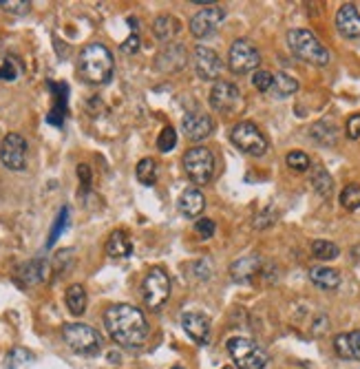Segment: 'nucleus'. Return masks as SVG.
Segmentation results:
<instances>
[{
    "label": "nucleus",
    "mask_w": 360,
    "mask_h": 369,
    "mask_svg": "<svg viewBox=\"0 0 360 369\" xmlns=\"http://www.w3.org/2000/svg\"><path fill=\"white\" fill-rule=\"evenodd\" d=\"M310 279L320 290H336L340 285V275L334 268H312Z\"/></svg>",
    "instance_id": "25"
},
{
    "label": "nucleus",
    "mask_w": 360,
    "mask_h": 369,
    "mask_svg": "<svg viewBox=\"0 0 360 369\" xmlns=\"http://www.w3.org/2000/svg\"><path fill=\"white\" fill-rule=\"evenodd\" d=\"M67 215H69V210L62 208V215L58 217V224H55V228H53V232H51V237H49V246H53V241L58 239V232L67 226Z\"/></svg>",
    "instance_id": "42"
},
{
    "label": "nucleus",
    "mask_w": 360,
    "mask_h": 369,
    "mask_svg": "<svg viewBox=\"0 0 360 369\" xmlns=\"http://www.w3.org/2000/svg\"><path fill=\"white\" fill-rule=\"evenodd\" d=\"M104 327L108 336L120 347H126V349H137L148 338V321L144 312L140 307L128 305V303H118V305L106 307Z\"/></svg>",
    "instance_id": "1"
},
{
    "label": "nucleus",
    "mask_w": 360,
    "mask_h": 369,
    "mask_svg": "<svg viewBox=\"0 0 360 369\" xmlns=\"http://www.w3.org/2000/svg\"><path fill=\"white\" fill-rule=\"evenodd\" d=\"M186 60H188V53H186L184 45L170 43V45H166V47L159 51L157 60H155V67H157L159 71H164V73H170V71L184 69Z\"/></svg>",
    "instance_id": "16"
},
{
    "label": "nucleus",
    "mask_w": 360,
    "mask_h": 369,
    "mask_svg": "<svg viewBox=\"0 0 360 369\" xmlns=\"http://www.w3.org/2000/svg\"><path fill=\"white\" fill-rule=\"evenodd\" d=\"M135 175H137V182L144 184V186H153L157 182V162L153 158H144L140 160L137 168H135Z\"/></svg>",
    "instance_id": "27"
},
{
    "label": "nucleus",
    "mask_w": 360,
    "mask_h": 369,
    "mask_svg": "<svg viewBox=\"0 0 360 369\" xmlns=\"http://www.w3.org/2000/svg\"><path fill=\"white\" fill-rule=\"evenodd\" d=\"M62 341L82 356H98L102 352V334L86 323H67L62 327Z\"/></svg>",
    "instance_id": "4"
},
{
    "label": "nucleus",
    "mask_w": 360,
    "mask_h": 369,
    "mask_svg": "<svg viewBox=\"0 0 360 369\" xmlns=\"http://www.w3.org/2000/svg\"><path fill=\"white\" fill-rule=\"evenodd\" d=\"M347 138L349 140H358L360 138V113H354L351 118L347 120Z\"/></svg>",
    "instance_id": "39"
},
{
    "label": "nucleus",
    "mask_w": 360,
    "mask_h": 369,
    "mask_svg": "<svg viewBox=\"0 0 360 369\" xmlns=\"http://www.w3.org/2000/svg\"><path fill=\"white\" fill-rule=\"evenodd\" d=\"M230 140L241 153L250 155V158H263L268 153V140L254 122H239L230 131Z\"/></svg>",
    "instance_id": "7"
},
{
    "label": "nucleus",
    "mask_w": 360,
    "mask_h": 369,
    "mask_svg": "<svg viewBox=\"0 0 360 369\" xmlns=\"http://www.w3.org/2000/svg\"><path fill=\"white\" fill-rule=\"evenodd\" d=\"M336 29L345 38H360V13L356 5L347 3L336 13Z\"/></svg>",
    "instance_id": "17"
},
{
    "label": "nucleus",
    "mask_w": 360,
    "mask_h": 369,
    "mask_svg": "<svg viewBox=\"0 0 360 369\" xmlns=\"http://www.w3.org/2000/svg\"><path fill=\"white\" fill-rule=\"evenodd\" d=\"M286 162H288V166H290L292 170H296V172H305V170L312 166V162H310V158H308V153H300V150L288 153Z\"/></svg>",
    "instance_id": "32"
},
{
    "label": "nucleus",
    "mask_w": 360,
    "mask_h": 369,
    "mask_svg": "<svg viewBox=\"0 0 360 369\" xmlns=\"http://www.w3.org/2000/svg\"><path fill=\"white\" fill-rule=\"evenodd\" d=\"M312 252H314V257L320 259V261H332L340 255L338 246L332 243V241H325V239H316L312 243Z\"/></svg>",
    "instance_id": "29"
},
{
    "label": "nucleus",
    "mask_w": 360,
    "mask_h": 369,
    "mask_svg": "<svg viewBox=\"0 0 360 369\" xmlns=\"http://www.w3.org/2000/svg\"><path fill=\"white\" fill-rule=\"evenodd\" d=\"M181 31V25L175 16H170V13H164V16H157L155 18V23H153V33L157 40L162 43H168V40H173V38Z\"/></svg>",
    "instance_id": "22"
},
{
    "label": "nucleus",
    "mask_w": 360,
    "mask_h": 369,
    "mask_svg": "<svg viewBox=\"0 0 360 369\" xmlns=\"http://www.w3.org/2000/svg\"><path fill=\"white\" fill-rule=\"evenodd\" d=\"M223 18H225V13H223V9L221 7H206V9H201V11H197L193 18H191V33L195 35V38H208V35H213L219 27H221V23H223Z\"/></svg>",
    "instance_id": "12"
},
{
    "label": "nucleus",
    "mask_w": 360,
    "mask_h": 369,
    "mask_svg": "<svg viewBox=\"0 0 360 369\" xmlns=\"http://www.w3.org/2000/svg\"><path fill=\"white\" fill-rule=\"evenodd\" d=\"M27 140L18 133L5 135L3 144H0V162L9 170H25L27 168Z\"/></svg>",
    "instance_id": "11"
},
{
    "label": "nucleus",
    "mask_w": 360,
    "mask_h": 369,
    "mask_svg": "<svg viewBox=\"0 0 360 369\" xmlns=\"http://www.w3.org/2000/svg\"><path fill=\"white\" fill-rule=\"evenodd\" d=\"M261 272V259L257 255L241 257L230 265V277L235 283H250Z\"/></svg>",
    "instance_id": "18"
},
{
    "label": "nucleus",
    "mask_w": 360,
    "mask_h": 369,
    "mask_svg": "<svg viewBox=\"0 0 360 369\" xmlns=\"http://www.w3.org/2000/svg\"><path fill=\"white\" fill-rule=\"evenodd\" d=\"M78 177H80L82 186L89 188V184H91V168H89L86 164H80V166H78Z\"/></svg>",
    "instance_id": "43"
},
{
    "label": "nucleus",
    "mask_w": 360,
    "mask_h": 369,
    "mask_svg": "<svg viewBox=\"0 0 360 369\" xmlns=\"http://www.w3.org/2000/svg\"><path fill=\"white\" fill-rule=\"evenodd\" d=\"M210 106L223 115H235L243 109V95L237 84L217 80L210 89Z\"/></svg>",
    "instance_id": "9"
},
{
    "label": "nucleus",
    "mask_w": 360,
    "mask_h": 369,
    "mask_svg": "<svg viewBox=\"0 0 360 369\" xmlns=\"http://www.w3.org/2000/svg\"><path fill=\"white\" fill-rule=\"evenodd\" d=\"M173 369H184V367H173Z\"/></svg>",
    "instance_id": "44"
},
{
    "label": "nucleus",
    "mask_w": 360,
    "mask_h": 369,
    "mask_svg": "<svg viewBox=\"0 0 360 369\" xmlns=\"http://www.w3.org/2000/svg\"><path fill=\"white\" fill-rule=\"evenodd\" d=\"M223 369H232V367H223Z\"/></svg>",
    "instance_id": "45"
},
{
    "label": "nucleus",
    "mask_w": 360,
    "mask_h": 369,
    "mask_svg": "<svg viewBox=\"0 0 360 369\" xmlns=\"http://www.w3.org/2000/svg\"><path fill=\"white\" fill-rule=\"evenodd\" d=\"M206 208V197L199 188H188L179 197V212L188 219H197Z\"/></svg>",
    "instance_id": "19"
},
{
    "label": "nucleus",
    "mask_w": 360,
    "mask_h": 369,
    "mask_svg": "<svg viewBox=\"0 0 360 369\" xmlns=\"http://www.w3.org/2000/svg\"><path fill=\"white\" fill-rule=\"evenodd\" d=\"M349 347H351V360H360V329L349 332Z\"/></svg>",
    "instance_id": "41"
},
{
    "label": "nucleus",
    "mask_w": 360,
    "mask_h": 369,
    "mask_svg": "<svg viewBox=\"0 0 360 369\" xmlns=\"http://www.w3.org/2000/svg\"><path fill=\"white\" fill-rule=\"evenodd\" d=\"M18 73H21V67H18L16 57H7V60L0 65V80H16Z\"/></svg>",
    "instance_id": "37"
},
{
    "label": "nucleus",
    "mask_w": 360,
    "mask_h": 369,
    "mask_svg": "<svg viewBox=\"0 0 360 369\" xmlns=\"http://www.w3.org/2000/svg\"><path fill=\"white\" fill-rule=\"evenodd\" d=\"M31 360H33V354L29 352V349H25V347H13L11 352L7 354V358H5V367L7 369H21L25 365H29Z\"/></svg>",
    "instance_id": "30"
},
{
    "label": "nucleus",
    "mask_w": 360,
    "mask_h": 369,
    "mask_svg": "<svg viewBox=\"0 0 360 369\" xmlns=\"http://www.w3.org/2000/svg\"><path fill=\"white\" fill-rule=\"evenodd\" d=\"M221 67H223L221 57L215 49L203 47V45H199L195 49V71H197V75L201 77V80L215 82L217 77L221 75Z\"/></svg>",
    "instance_id": "13"
},
{
    "label": "nucleus",
    "mask_w": 360,
    "mask_h": 369,
    "mask_svg": "<svg viewBox=\"0 0 360 369\" xmlns=\"http://www.w3.org/2000/svg\"><path fill=\"white\" fill-rule=\"evenodd\" d=\"M272 82H274V75L270 71H254V75H252V84L261 93H270Z\"/></svg>",
    "instance_id": "35"
},
{
    "label": "nucleus",
    "mask_w": 360,
    "mask_h": 369,
    "mask_svg": "<svg viewBox=\"0 0 360 369\" xmlns=\"http://www.w3.org/2000/svg\"><path fill=\"white\" fill-rule=\"evenodd\" d=\"M261 65V53L250 40H235L228 53V67L232 73H252Z\"/></svg>",
    "instance_id": "10"
},
{
    "label": "nucleus",
    "mask_w": 360,
    "mask_h": 369,
    "mask_svg": "<svg viewBox=\"0 0 360 369\" xmlns=\"http://www.w3.org/2000/svg\"><path fill=\"white\" fill-rule=\"evenodd\" d=\"M298 91V82H296V77H292L290 73H276L274 75V82H272V89H270V95L272 98H290V95H294Z\"/></svg>",
    "instance_id": "24"
},
{
    "label": "nucleus",
    "mask_w": 360,
    "mask_h": 369,
    "mask_svg": "<svg viewBox=\"0 0 360 369\" xmlns=\"http://www.w3.org/2000/svg\"><path fill=\"white\" fill-rule=\"evenodd\" d=\"M0 9L7 13H16V16H25L31 9L29 0H0Z\"/></svg>",
    "instance_id": "34"
},
{
    "label": "nucleus",
    "mask_w": 360,
    "mask_h": 369,
    "mask_svg": "<svg viewBox=\"0 0 360 369\" xmlns=\"http://www.w3.org/2000/svg\"><path fill=\"white\" fill-rule=\"evenodd\" d=\"M113 69H116V62H113V53L100 45V43H91L80 51L78 57V73L84 82L89 84H106L113 77Z\"/></svg>",
    "instance_id": "2"
},
{
    "label": "nucleus",
    "mask_w": 360,
    "mask_h": 369,
    "mask_svg": "<svg viewBox=\"0 0 360 369\" xmlns=\"http://www.w3.org/2000/svg\"><path fill=\"white\" fill-rule=\"evenodd\" d=\"M288 47L298 57V60L314 65V67H327L332 55L323 47V43L310 31V29H292L288 31Z\"/></svg>",
    "instance_id": "3"
},
{
    "label": "nucleus",
    "mask_w": 360,
    "mask_h": 369,
    "mask_svg": "<svg viewBox=\"0 0 360 369\" xmlns=\"http://www.w3.org/2000/svg\"><path fill=\"white\" fill-rule=\"evenodd\" d=\"M312 138L318 140L320 144H325V146H334L338 142L336 126L332 122H318V124L312 126Z\"/></svg>",
    "instance_id": "28"
},
{
    "label": "nucleus",
    "mask_w": 360,
    "mask_h": 369,
    "mask_svg": "<svg viewBox=\"0 0 360 369\" xmlns=\"http://www.w3.org/2000/svg\"><path fill=\"white\" fill-rule=\"evenodd\" d=\"M181 128L191 142H203L213 135L215 122L210 115H206V113H188L181 120Z\"/></svg>",
    "instance_id": "14"
},
{
    "label": "nucleus",
    "mask_w": 360,
    "mask_h": 369,
    "mask_svg": "<svg viewBox=\"0 0 360 369\" xmlns=\"http://www.w3.org/2000/svg\"><path fill=\"white\" fill-rule=\"evenodd\" d=\"M104 250L111 259H126L133 252V241L124 230H116V232H111V237L106 239Z\"/></svg>",
    "instance_id": "21"
},
{
    "label": "nucleus",
    "mask_w": 360,
    "mask_h": 369,
    "mask_svg": "<svg viewBox=\"0 0 360 369\" xmlns=\"http://www.w3.org/2000/svg\"><path fill=\"white\" fill-rule=\"evenodd\" d=\"M310 184L312 188L318 192L320 197H330L332 195V188H334V182H332V175L325 170V166H314L312 168V177H310Z\"/></svg>",
    "instance_id": "26"
},
{
    "label": "nucleus",
    "mask_w": 360,
    "mask_h": 369,
    "mask_svg": "<svg viewBox=\"0 0 360 369\" xmlns=\"http://www.w3.org/2000/svg\"><path fill=\"white\" fill-rule=\"evenodd\" d=\"M170 297V277L162 268H150L148 275L142 281V299L146 307L150 309H162V305Z\"/></svg>",
    "instance_id": "8"
},
{
    "label": "nucleus",
    "mask_w": 360,
    "mask_h": 369,
    "mask_svg": "<svg viewBox=\"0 0 360 369\" xmlns=\"http://www.w3.org/2000/svg\"><path fill=\"white\" fill-rule=\"evenodd\" d=\"M124 53H128V55H133V53H137V49H140V38H137V33H130L126 40L122 43V47H120Z\"/></svg>",
    "instance_id": "40"
},
{
    "label": "nucleus",
    "mask_w": 360,
    "mask_h": 369,
    "mask_svg": "<svg viewBox=\"0 0 360 369\" xmlns=\"http://www.w3.org/2000/svg\"><path fill=\"white\" fill-rule=\"evenodd\" d=\"M64 301H67V307H69V312L73 316H82L86 312V290L80 285V283H73L69 285L67 290V294H64Z\"/></svg>",
    "instance_id": "23"
},
{
    "label": "nucleus",
    "mask_w": 360,
    "mask_h": 369,
    "mask_svg": "<svg viewBox=\"0 0 360 369\" xmlns=\"http://www.w3.org/2000/svg\"><path fill=\"white\" fill-rule=\"evenodd\" d=\"M16 277H18V281H21L23 285H38V283H43L47 279V263L40 261V259L27 261V263H23L21 268H18Z\"/></svg>",
    "instance_id": "20"
},
{
    "label": "nucleus",
    "mask_w": 360,
    "mask_h": 369,
    "mask_svg": "<svg viewBox=\"0 0 360 369\" xmlns=\"http://www.w3.org/2000/svg\"><path fill=\"white\" fill-rule=\"evenodd\" d=\"M225 347H228V354L239 369H265V365H268V354H265V349L259 343H254L252 338L235 336L228 341Z\"/></svg>",
    "instance_id": "6"
},
{
    "label": "nucleus",
    "mask_w": 360,
    "mask_h": 369,
    "mask_svg": "<svg viewBox=\"0 0 360 369\" xmlns=\"http://www.w3.org/2000/svg\"><path fill=\"white\" fill-rule=\"evenodd\" d=\"M215 230H217L215 221L208 219V217H201V219H197V224H195V232H197V235H199L201 239H210V237L215 235Z\"/></svg>",
    "instance_id": "38"
},
{
    "label": "nucleus",
    "mask_w": 360,
    "mask_h": 369,
    "mask_svg": "<svg viewBox=\"0 0 360 369\" xmlns=\"http://www.w3.org/2000/svg\"><path fill=\"white\" fill-rule=\"evenodd\" d=\"M334 349L343 360H351V347H349V336L347 334H338L334 338Z\"/></svg>",
    "instance_id": "36"
},
{
    "label": "nucleus",
    "mask_w": 360,
    "mask_h": 369,
    "mask_svg": "<svg viewBox=\"0 0 360 369\" xmlns=\"http://www.w3.org/2000/svg\"><path fill=\"white\" fill-rule=\"evenodd\" d=\"M184 170L188 175V180L197 186L210 184L215 177V155L210 148L206 146H195L188 148L184 155Z\"/></svg>",
    "instance_id": "5"
},
{
    "label": "nucleus",
    "mask_w": 360,
    "mask_h": 369,
    "mask_svg": "<svg viewBox=\"0 0 360 369\" xmlns=\"http://www.w3.org/2000/svg\"><path fill=\"white\" fill-rule=\"evenodd\" d=\"M175 144H177V131L173 126H166L157 138V148L162 153H168L175 148Z\"/></svg>",
    "instance_id": "33"
},
{
    "label": "nucleus",
    "mask_w": 360,
    "mask_h": 369,
    "mask_svg": "<svg viewBox=\"0 0 360 369\" xmlns=\"http://www.w3.org/2000/svg\"><path fill=\"white\" fill-rule=\"evenodd\" d=\"M181 327L197 345H206L208 341H210V319H208L203 312H197V309L184 312L181 314Z\"/></svg>",
    "instance_id": "15"
},
{
    "label": "nucleus",
    "mask_w": 360,
    "mask_h": 369,
    "mask_svg": "<svg viewBox=\"0 0 360 369\" xmlns=\"http://www.w3.org/2000/svg\"><path fill=\"white\" fill-rule=\"evenodd\" d=\"M340 204L347 210H358L360 208V186L358 184H347L340 192Z\"/></svg>",
    "instance_id": "31"
}]
</instances>
